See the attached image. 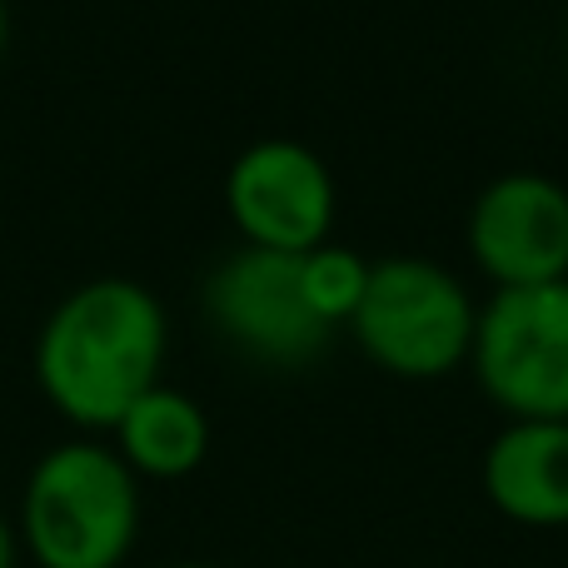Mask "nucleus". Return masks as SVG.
<instances>
[{"label":"nucleus","instance_id":"13","mask_svg":"<svg viewBox=\"0 0 568 568\" xmlns=\"http://www.w3.org/2000/svg\"><path fill=\"white\" fill-rule=\"evenodd\" d=\"M170 568H215V564H170Z\"/></svg>","mask_w":568,"mask_h":568},{"label":"nucleus","instance_id":"7","mask_svg":"<svg viewBox=\"0 0 568 568\" xmlns=\"http://www.w3.org/2000/svg\"><path fill=\"white\" fill-rule=\"evenodd\" d=\"M464 240L494 290L568 280V190L539 170H509L474 195Z\"/></svg>","mask_w":568,"mask_h":568},{"label":"nucleus","instance_id":"5","mask_svg":"<svg viewBox=\"0 0 568 568\" xmlns=\"http://www.w3.org/2000/svg\"><path fill=\"white\" fill-rule=\"evenodd\" d=\"M205 314L245 359L294 369L329 344V324L300 290V255L235 250L205 280Z\"/></svg>","mask_w":568,"mask_h":568},{"label":"nucleus","instance_id":"3","mask_svg":"<svg viewBox=\"0 0 568 568\" xmlns=\"http://www.w3.org/2000/svg\"><path fill=\"white\" fill-rule=\"evenodd\" d=\"M479 304L469 300L464 280L439 260L394 255L369 270L359 310L349 329L364 359L399 379H444L449 369L469 364Z\"/></svg>","mask_w":568,"mask_h":568},{"label":"nucleus","instance_id":"9","mask_svg":"<svg viewBox=\"0 0 568 568\" xmlns=\"http://www.w3.org/2000/svg\"><path fill=\"white\" fill-rule=\"evenodd\" d=\"M110 434H115L110 449L125 459V469L135 479H185L210 454L205 409L185 389H170V384H155V389L140 394Z\"/></svg>","mask_w":568,"mask_h":568},{"label":"nucleus","instance_id":"4","mask_svg":"<svg viewBox=\"0 0 568 568\" xmlns=\"http://www.w3.org/2000/svg\"><path fill=\"white\" fill-rule=\"evenodd\" d=\"M469 369L509 419L568 424V280L494 290L479 304Z\"/></svg>","mask_w":568,"mask_h":568},{"label":"nucleus","instance_id":"2","mask_svg":"<svg viewBox=\"0 0 568 568\" xmlns=\"http://www.w3.org/2000/svg\"><path fill=\"white\" fill-rule=\"evenodd\" d=\"M16 539L36 568H120L140 539V479L100 439L55 444L26 474Z\"/></svg>","mask_w":568,"mask_h":568},{"label":"nucleus","instance_id":"1","mask_svg":"<svg viewBox=\"0 0 568 568\" xmlns=\"http://www.w3.org/2000/svg\"><path fill=\"white\" fill-rule=\"evenodd\" d=\"M170 324L140 280H85L45 314L36 334V384L80 429H115L120 414L160 384Z\"/></svg>","mask_w":568,"mask_h":568},{"label":"nucleus","instance_id":"11","mask_svg":"<svg viewBox=\"0 0 568 568\" xmlns=\"http://www.w3.org/2000/svg\"><path fill=\"white\" fill-rule=\"evenodd\" d=\"M20 564V539H16V524L0 514V568H16Z\"/></svg>","mask_w":568,"mask_h":568},{"label":"nucleus","instance_id":"8","mask_svg":"<svg viewBox=\"0 0 568 568\" xmlns=\"http://www.w3.org/2000/svg\"><path fill=\"white\" fill-rule=\"evenodd\" d=\"M484 499L524 529H568V424L509 419L479 464Z\"/></svg>","mask_w":568,"mask_h":568},{"label":"nucleus","instance_id":"10","mask_svg":"<svg viewBox=\"0 0 568 568\" xmlns=\"http://www.w3.org/2000/svg\"><path fill=\"white\" fill-rule=\"evenodd\" d=\"M369 270L374 265L359 255V250L324 240V245H314L310 255H300V290H304V300H310V310L334 329V324L354 320L364 290H369Z\"/></svg>","mask_w":568,"mask_h":568},{"label":"nucleus","instance_id":"12","mask_svg":"<svg viewBox=\"0 0 568 568\" xmlns=\"http://www.w3.org/2000/svg\"><path fill=\"white\" fill-rule=\"evenodd\" d=\"M6 36H10V10H6V0H0V50H6Z\"/></svg>","mask_w":568,"mask_h":568},{"label":"nucleus","instance_id":"6","mask_svg":"<svg viewBox=\"0 0 568 568\" xmlns=\"http://www.w3.org/2000/svg\"><path fill=\"white\" fill-rule=\"evenodd\" d=\"M225 210L250 250L310 255L339 215L334 175L300 140H255L225 175Z\"/></svg>","mask_w":568,"mask_h":568}]
</instances>
